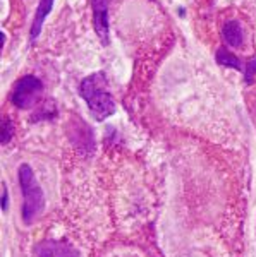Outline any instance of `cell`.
<instances>
[{
	"mask_svg": "<svg viewBox=\"0 0 256 257\" xmlns=\"http://www.w3.org/2000/svg\"><path fill=\"white\" fill-rule=\"evenodd\" d=\"M217 62L220 65H224V67L244 70V67H242V64H241V60H239L236 55H232V53H230L229 50H225V48H220L217 52Z\"/></svg>",
	"mask_w": 256,
	"mask_h": 257,
	"instance_id": "obj_8",
	"label": "cell"
},
{
	"mask_svg": "<svg viewBox=\"0 0 256 257\" xmlns=\"http://www.w3.org/2000/svg\"><path fill=\"white\" fill-rule=\"evenodd\" d=\"M79 94L97 120L109 118L115 111L114 96L109 91V81L103 72H95L84 77L79 84Z\"/></svg>",
	"mask_w": 256,
	"mask_h": 257,
	"instance_id": "obj_1",
	"label": "cell"
},
{
	"mask_svg": "<svg viewBox=\"0 0 256 257\" xmlns=\"http://www.w3.org/2000/svg\"><path fill=\"white\" fill-rule=\"evenodd\" d=\"M109 4L110 0H92L93 26L103 45H109Z\"/></svg>",
	"mask_w": 256,
	"mask_h": 257,
	"instance_id": "obj_4",
	"label": "cell"
},
{
	"mask_svg": "<svg viewBox=\"0 0 256 257\" xmlns=\"http://www.w3.org/2000/svg\"><path fill=\"white\" fill-rule=\"evenodd\" d=\"M36 257H79V252L72 245L57 240H45L35 250Z\"/></svg>",
	"mask_w": 256,
	"mask_h": 257,
	"instance_id": "obj_5",
	"label": "cell"
},
{
	"mask_svg": "<svg viewBox=\"0 0 256 257\" xmlns=\"http://www.w3.org/2000/svg\"><path fill=\"white\" fill-rule=\"evenodd\" d=\"M21 192H23V221L26 225H31L45 209V194L41 190L38 180L35 177V172L30 165L23 163L18 170Z\"/></svg>",
	"mask_w": 256,
	"mask_h": 257,
	"instance_id": "obj_2",
	"label": "cell"
},
{
	"mask_svg": "<svg viewBox=\"0 0 256 257\" xmlns=\"http://www.w3.org/2000/svg\"><path fill=\"white\" fill-rule=\"evenodd\" d=\"M244 72H246V82L253 81V77H254V74H256V59L249 60V64H247V67L244 69Z\"/></svg>",
	"mask_w": 256,
	"mask_h": 257,
	"instance_id": "obj_10",
	"label": "cell"
},
{
	"mask_svg": "<svg viewBox=\"0 0 256 257\" xmlns=\"http://www.w3.org/2000/svg\"><path fill=\"white\" fill-rule=\"evenodd\" d=\"M53 2H55V0H40V2H38V7H36V14H35V21H33L31 31H30V41H31V43H33V41H36V38L40 36L45 19H47L48 14L52 12Z\"/></svg>",
	"mask_w": 256,
	"mask_h": 257,
	"instance_id": "obj_6",
	"label": "cell"
},
{
	"mask_svg": "<svg viewBox=\"0 0 256 257\" xmlns=\"http://www.w3.org/2000/svg\"><path fill=\"white\" fill-rule=\"evenodd\" d=\"M222 36H224L225 43L229 47H234V48H241L242 43H244V33H242V28L239 24V21L236 19H230L227 21L222 28Z\"/></svg>",
	"mask_w": 256,
	"mask_h": 257,
	"instance_id": "obj_7",
	"label": "cell"
},
{
	"mask_svg": "<svg viewBox=\"0 0 256 257\" xmlns=\"http://www.w3.org/2000/svg\"><path fill=\"white\" fill-rule=\"evenodd\" d=\"M7 209H9V190L6 184H2V211L6 213Z\"/></svg>",
	"mask_w": 256,
	"mask_h": 257,
	"instance_id": "obj_11",
	"label": "cell"
},
{
	"mask_svg": "<svg viewBox=\"0 0 256 257\" xmlns=\"http://www.w3.org/2000/svg\"><path fill=\"white\" fill-rule=\"evenodd\" d=\"M43 91V84L36 76H24L14 84L12 91V105L19 110H28L38 101Z\"/></svg>",
	"mask_w": 256,
	"mask_h": 257,
	"instance_id": "obj_3",
	"label": "cell"
},
{
	"mask_svg": "<svg viewBox=\"0 0 256 257\" xmlns=\"http://www.w3.org/2000/svg\"><path fill=\"white\" fill-rule=\"evenodd\" d=\"M14 134V128H12V122L9 118L2 120V144H7Z\"/></svg>",
	"mask_w": 256,
	"mask_h": 257,
	"instance_id": "obj_9",
	"label": "cell"
}]
</instances>
